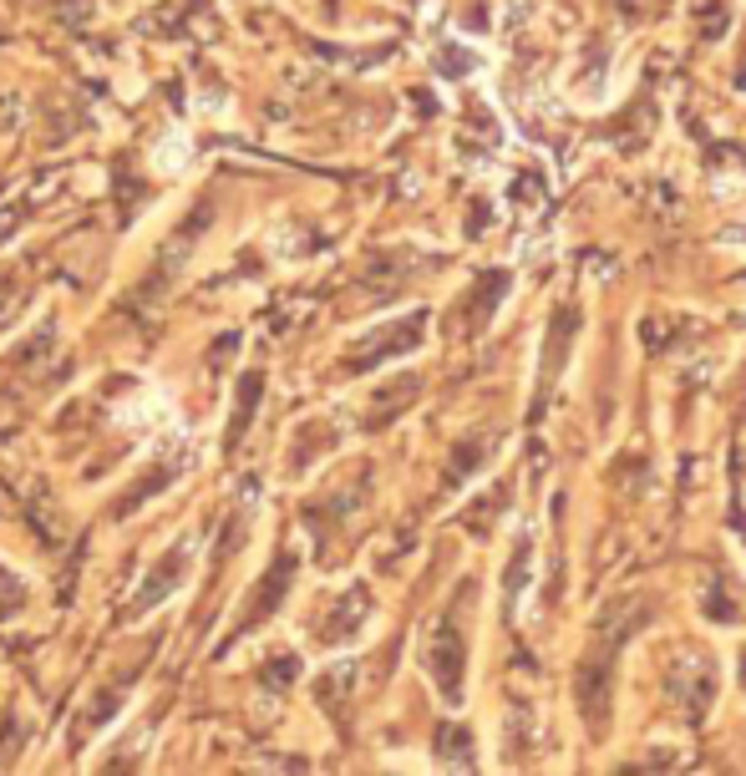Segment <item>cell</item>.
<instances>
[{
	"label": "cell",
	"instance_id": "6da1fadb",
	"mask_svg": "<svg viewBox=\"0 0 746 776\" xmlns=\"http://www.w3.org/2000/svg\"><path fill=\"white\" fill-rule=\"evenodd\" d=\"M188 563H193V538H183L178 549H173L168 559L157 563V569H163V573H153V579H147V584H143V594L133 599V614H147V610H153V604H157V599H168V589H178L183 579H188Z\"/></svg>",
	"mask_w": 746,
	"mask_h": 776
}]
</instances>
